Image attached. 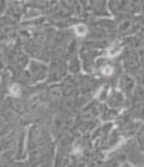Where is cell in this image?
Masks as SVG:
<instances>
[{"instance_id":"6da1fadb","label":"cell","mask_w":144,"mask_h":167,"mask_svg":"<svg viewBox=\"0 0 144 167\" xmlns=\"http://www.w3.org/2000/svg\"><path fill=\"white\" fill-rule=\"evenodd\" d=\"M75 33L78 35H85L87 34V27L84 24H78L75 27Z\"/></svg>"},{"instance_id":"7a4b0ae2","label":"cell","mask_w":144,"mask_h":167,"mask_svg":"<svg viewBox=\"0 0 144 167\" xmlns=\"http://www.w3.org/2000/svg\"><path fill=\"white\" fill-rule=\"evenodd\" d=\"M119 52H120V45H113V47L109 48L108 55H109V57H114V55H117Z\"/></svg>"},{"instance_id":"3957f363","label":"cell","mask_w":144,"mask_h":167,"mask_svg":"<svg viewBox=\"0 0 144 167\" xmlns=\"http://www.w3.org/2000/svg\"><path fill=\"white\" fill-rule=\"evenodd\" d=\"M10 93L13 96H19L20 94V87H19L18 84H13L10 87Z\"/></svg>"},{"instance_id":"277c9868","label":"cell","mask_w":144,"mask_h":167,"mask_svg":"<svg viewBox=\"0 0 144 167\" xmlns=\"http://www.w3.org/2000/svg\"><path fill=\"white\" fill-rule=\"evenodd\" d=\"M112 73H113V68H112L110 66H108V67H105V68L103 69V74H104V76H110Z\"/></svg>"}]
</instances>
